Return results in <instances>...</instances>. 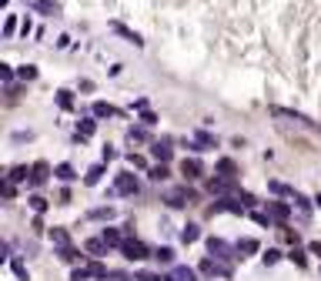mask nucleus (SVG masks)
Instances as JSON below:
<instances>
[{
    "label": "nucleus",
    "instance_id": "nucleus-29",
    "mask_svg": "<svg viewBox=\"0 0 321 281\" xmlns=\"http://www.w3.org/2000/svg\"><path fill=\"white\" fill-rule=\"evenodd\" d=\"M151 258H157L160 265H171V261H174V248H168V244H164V248H157Z\"/></svg>",
    "mask_w": 321,
    "mask_h": 281
},
{
    "label": "nucleus",
    "instance_id": "nucleus-19",
    "mask_svg": "<svg viewBox=\"0 0 321 281\" xmlns=\"http://www.w3.org/2000/svg\"><path fill=\"white\" fill-rule=\"evenodd\" d=\"M234 248H238V255H241V258H248V255H254V251L261 248V244H258L254 238H241L238 244H234Z\"/></svg>",
    "mask_w": 321,
    "mask_h": 281
},
{
    "label": "nucleus",
    "instance_id": "nucleus-5",
    "mask_svg": "<svg viewBox=\"0 0 321 281\" xmlns=\"http://www.w3.org/2000/svg\"><path fill=\"white\" fill-rule=\"evenodd\" d=\"M111 30L117 34V37H124L127 44H134V47H144L141 34H137V30H131V27H127V24H120V20H111Z\"/></svg>",
    "mask_w": 321,
    "mask_h": 281
},
{
    "label": "nucleus",
    "instance_id": "nucleus-21",
    "mask_svg": "<svg viewBox=\"0 0 321 281\" xmlns=\"http://www.w3.org/2000/svg\"><path fill=\"white\" fill-rule=\"evenodd\" d=\"M101 238H104L111 248H120V244H124V234H120L117 228H104V231H101Z\"/></svg>",
    "mask_w": 321,
    "mask_h": 281
},
{
    "label": "nucleus",
    "instance_id": "nucleus-16",
    "mask_svg": "<svg viewBox=\"0 0 321 281\" xmlns=\"http://www.w3.org/2000/svg\"><path fill=\"white\" fill-rule=\"evenodd\" d=\"M54 177H57V181H64V184H71V181H77V171H74L71 164H57Z\"/></svg>",
    "mask_w": 321,
    "mask_h": 281
},
{
    "label": "nucleus",
    "instance_id": "nucleus-50",
    "mask_svg": "<svg viewBox=\"0 0 321 281\" xmlns=\"http://www.w3.org/2000/svg\"><path fill=\"white\" fill-rule=\"evenodd\" d=\"M314 204H318V208H321V191H318V194H314Z\"/></svg>",
    "mask_w": 321,
    "mask_h": 281
},
{
    "label": "nucleus",
    "instance_id": "nucleus-20",
    "mask_svg": "<svg viewBox=\"0 0 321 281\" xmlns=\"http://www.w3.org/2000/svg\"><path fill=\"white\" fill-rule=\"evenodd\" d=\"M208 191L211 194H228V191H231V181H228V177H211V181H208Z\"/></svg>",
    "mask_w": 321,
    "mask_h": 281
},
{
    "label": "nucleus",
    "instance_id": "nucleus-6",
    "mask_svg": "<svg viewBox=\"0 0 321 281\" xmlns=\"http://www.w3.org/2000/svg\"><path fill=\"white\" fill-rule=\"evenodd\" d=\"M120 251H124V258H127V261H144V258H147V248L141 244V241H124V244H120Z\"/></svg>",
    "mask_w": 321,
    "mask_h": 281
},
{
    "label": "nucleus",
    "instance_id": "nucleus-43",
    "mask_svg": "<svg viewBox=\"0 0 321 281\" xmlns=\"http://www.w3.org/2000/svg\"><path fill=\"white\" fill-rule=\"evenodd\" d=\"M127 137H131V141H147V131L144 128H131Z\"/></svg>",
    "mask_w": 321,
    "mask_h": 281
},
{
    "label": "nucleus",
    "instance_id": "nucleus-2",
    "mask_svg": "<svg viewBox=\"0 0 321 281\" xmlns=\"http://www.w3.org/2000/svg\"><path fill=\"white\" fill-rule=\"evenodd\" d=\"M141 191V181H137L131 171H124V174H117L114 177V188H111V194H137Z\"/></svg>",
    "mask_w": 321,
    "mask_h": 281
},
{
    "label": "nucleus",
    "instance_id": "nucleus-34",
    "mask_svg": "<svg viewBox=\"0 0 321 281\" xmlns=\"http://www.w3.org/2000/svg\"><path fill=\"white\" fill-rule=\"evenodd\" d=\"M27 201H30V208L37 211V214H44V211H47V198H44V194H30Z\"/></svg>",
    "mask_w": 321,
    "mask_h": 281
},
{
    "label": "nucleus",
    "instance_id": "nucleus-10",
    "mask_svg": "<svg viewBox=\"0 0 321 281\" xmlns=\"http://www.w3.org/2000/svg\"><path fill=\"white\" fill-rule=\"evenodd\" d=\"M151 158L168 164V161H171V137H160V141H154V144H151Z\"/></svg>",
    "mask_w": 321,
    "mask_h": 281
},
{
    "label": "nucleus",
    "instance_id": "nucleus-22",
    "mask_svg": "<svg viewBox=\"0 0 321 281\" xmlns=\"http://www.w3.org/2000/svg\"><path fill=\"white\" fill-rule=\"evenodd\" d=\"M50 241H54L57 248H67V244H71V234H67L64 228H50Z\"/></svg>",
    "mask_w": 321,
    "mask_h": 281
},
{
    "label": "nucleus",
    "instance_id": "nucleus-27",
    "mask_svg": "<svg viewBox=\"0 0 321 281\" xmlns=\"http://www.w3.org/2000/svg\"><path fill=\"white\" fill-rule=\"evenodd\" d=\"M268 191H271V194H281V198H291V194H295V188L281 184V181H268Z\"/></svg>",
    "mask_w": 321,
    "mask_h": 281
},
{
    "label": "nucleus",
    "instance_id": "nucleus-35",
    "mask_svg": "<svg viewBox=\"0 0 321 281\" xmlns=\"http://www.w3.org/2000/svg\"><path fill=\"white\" fill-rule=\"evenodd\" d=\"M288 261H295L298 268L308 265V258H305V251H301V248H291V251H288Z\"/></svg>",
    "mask_w": 321,
    "mask_h": 281
},
{
    "label": "nucleus",
    "instance_id": "nucleus-26",
    "mask_svg": "<svg viewBox=\"0 0 321 281\" xmlns=\"http://www.w3.org/2000/svg\"><path fill=\"white\" fill-rule=\"evenodd\" d=\"M94 131H97V120H80V124H77V137H80V141H87Z\"/></svg>",
    "mask_w": 321,
    "mask_h": 281
},
{
    "label": "nucleus",
    "instance_id": "nucleus-11",
    "mask_svg": "<svg viewBox=\"0 0 321 281\" xmlns=\"http://www.w3.org/2000/svg\"><path fill=\"white\" fill-rule=\"evenodd\" d=\"M268 214H271L274 221H288L291 217V204L288 201H268Z\"/></svg>",
    "mask_w": 321,
    "mask_h": 281
},
{
    "label": "nucleus",
    "instance_id": "nucleus-36",
    "mask_svg": "<svg viewBox=\"0 0 321 281\" xmlns=\"http://www.w3.org/2000/svg\"><path fill=\"white\" fill-rule=\"evenodd\" d=\"M17 77H20V80H34V77H37V67H34V64L17 67Z\"/></svg>",
    "mask_w": 321,
    "mask_h": 281
},
{
    "label": "nucleus",
    "instance_id": "nucleus-24",
    "mask_svg": "<svg viewBox=\"0 0 321 281\" xmlns=\"http://www.w3.org/2000/svg\"><path fill=\"white\" fill-rule=\"evenodd\" d=\"M57 107H60V111H74V94L71 90H57Z\"/></svg>",
    "mask_w": 321,
    "mask_h": 281
},
{
    "label": "nucleus",
    "instance_id": "nucleus-47",
    "mask_svg": "<svg viewBox=\"0 0 321 281\" xmlns=\"http://www.w3.org/2000/svg\"><path fill=\"white\" fill-rule=\"evenodd\" d=\"M14 141H34V131H17Z\"/></svg>",
    "mask_w": 321,
    "mask_h": 281
},
{
    "label": "nucleus",
    "instance_id": "nucleus-38",
    "mask_svg": "<svg viewBox=\"0 0 321 281\" xmlns=\"http://www.w3.org/2000/svg\"><path fill=\"white\" fill-rule=\"evenodd\" d=\"M14 77H17V71L10 64H0V80H4V84H14Z\"/></svg>",
    "mask_w": 321,
    "mask_h": 281
},
{
    "label": "nucleus",
    "instance_id": "nucleus-41",
    "mask_svg": "<svg viewBox=\"0 0 321 281\" xmlns=\"http://www.w3.org/2000/svg\"><path fill=\"white\" fill-rule=\"evenodd\" d=\"M141 124H144V128H154V124H157V114L154 111H141Z\"/></svg>",
    "mask_w": 321,
    "mask_h": 281
},
{
    "label": "nucleus",
    "instance_id": "nucleus-4",
    "mask_svg": "<svg viewBox=\"0 0 321 281\" xmlns=\"http://www.w3.org/2000/svg\"><path fill=\"white\" fill-rule=\"evenodd\" d=\"M50 174H54V171H50V164H47V161H37V164L30 168V188L47 184V181H50Z\"/></svg>",
    "mask_w": 321,
    "mask_h": 281
},
{
    "label": "nucleus",
    "instance_id": "nucleus-15",
    "mask_svg": "<svg viewBox=\"0 0 321 281\" xmlns=\"http://www.w3.org/2000/svg\"><path fill=\"white\" fill-rule=\"evenodd\" d=\"M90 111H94V117H117V107L114 104H107V101H94V107H90Z\"/></svg>",
    "mask_w": 321,
    "mask_h": 281
},
{
    "label": "nucleus",
    "instance_id": "nucleus-31",
    "mask_svg": "<svg viewBox=\"0 0 321 281\" xmlns=\"http://www.w3.org/2000/svg\"><path fill=\"white\" fill-rule=\"evenodd\" d=\"M60 261H67V265H77V261H80V251L67 244V248H60Z\"/></svg>",
    "mask_w": 321,
    "mask_h": 281
},
{
    "label": "nucleus",
    "instance_id": "nucleus-28",
    "mask_svg": "<svg viewBox=\"0 0 321 281\" xmlns=\"http://www.w3.org/2000/svg\"><path fill=\"white\" fill-rule=\"evenodd\" d=\"M101 177H104V164H94V168L84 174V181H87V184H101Z\"/></svg>",
    "mask_w": 321,
    "mask_h": 281
},
{
    "label": "nucleus",
    "instance_id": "nucleus-49",
    "mask_svg": "<svg viewBox=\"0 0 321 281\" xmlns=\"http://www.w3.org/2000/svg\"><path fill=\"white\" fill-rule=\"evenodd\" d=\"M308 251H311V255H318V258H321V241H311V244H308Z\"/></svg>",
    "mask_w": 321,
    "mask_h": 281
},
{
    "label": "nucleus",
    "instance_id": "nucleus-18",
    "mask_svg": "<svg viewBox=\"0 0 321 281\" xmlns=\"http://www.w3.org/2000/svg\"><path fill=\"white\" fill-rule=\"evenodd\" d=\"M174 281H198V274L201 271H194V268H187V265H174Z\"/></svg>",
    "mask_w": 321,
    "mask_h": 281
},
{
    "label": "nucleus",
    "instance_id": "nucleus-8",
    "mask_svg": "<svg viewBox=\"0 0 321 281\" xmlns=\"http://www.w3.org/2000/svg\"><path fill=\"white\" fill-rule=\"evenodd\" d=\"M191 198L194 194L187 191V188H174V191H168V208H184V204H191Z\"/></svg>",
    "mask_w": 321,
    "mask_h": 281
},
{
    "label": "nucleus",
    "instance_id": "nucleus-48",
    "mask_svg": "<svg viewBox=\"0 0 321 281\" xmlns=\"http://www.w3.org/2000/svg\"><path fill=\"white\" fill-rule=\"evenodd\" d=\"M34 30V24H30V17H24V24H20V34H24V37H27V34H30Z\"/></svg>",
    "mask_w": 321,
    "mask_h": 281
},
{
    "label": "nucleus",
    "instance_id": "nucleus-13",
    "mask_svg": "<svg viewBox=\"0 0 321 281\" xmlns=\"http://www.w3.org/2000/svg\"><path fill=\"white\" fill-rule=\"evenodd\" d=\"M214 168H217V174H221V177H228V181H234V177H238V164H234L231 158H221V161L214 164Z\"/></svg>",
    "mask_w": 321,
    "mask_h": 281
},
{
    "label": "nucleus",
    "instance_id": "nucleus-14",
    "mask_svg": "<svg viewBox=\"0 0 321 281\" xmlns=\"http://www.w3.org/2000/svg\"><path fill=\"white\" fill-rule=\"evenodd\" d=\"M194 141H198V144L204 147V151H211V147H217V137L211 134V131H204V128H198V131H194Z\"/></svg>",
    "mask_w": 321,
    "mask_h": 281
},
{
    "label": "nucleus",
    "instance_id": "nucleus-39",
    "mask_svg": "<svg viewBox=\"0 0 321 281\" xmlns=\"http://www.w3.org/2000/svg\"><path fill=\"white\" fill-rule=\"evenodd\" d=\"M261 261H265V265H278V261H281V251L278 248H268L265 255H261Z\"/></svg>",
    "mask_w": 321,
    "mask_h": 281
},
{
    "label": "nucleus",
    "instance_id": "nucleus-17",
    "mask_svg": "<svg viewBox=\"0 0 321 281\" xmlns=\"http://www.w3.org/2000/svg\"><path fill=\"white\" fill-rule=\"evenodd\" d=\"M291 201H295V208L301 211V217H305V221H308V217H311V201H308V198H305V194H301V191H295V194H291Z\"/></svg>",
    "mask_w": 321,
    "mask_h": 281
},
{
    "label": "nucleus",
    "instance_id": "nucleus-23",
    "mask_svg": "<svg viewBox=\"0 0 321 281\" xmlns=\"http://www.w3.org/2000/svg\"><path fill=\"white\" fill-rule=\"evenodd\" d=\"M7 181H14V184H20V181H30V168H27V164H17V168L10 171Z\"/></svg>",
    "mask_w": 321,
    "mask_h": 281
},
{
    "label": "nucleus",
    "instance_id": "nucleus-46",
    "mask_svg": "<svg viewBox=\"0 0 321 281\" xmlns=\"http://www.w3.org/2000/svg\"><path fill=\"white\" fill-rule=\"evenodd\" d=\"M71 47V37H67V34H60V37H57V50H67Z\"/></svg>",
    "mask_w": 321,
    "mask_h": 281
},
{
    "label": "nucleus",
    "instance_id": "nucleus-44",
    "mask_svg": "<svg viewBox=\"0 0 321 281\" xmlns=\"http://www.w3.org/2000/svg\"><path fill=\"white\" fill-rule=\"evenodd\" d=\"M87 278H90V271H87V268H77V271L71 274V281H87Z\"/></svg>",
    "mask_w": 321,
    "mask_h": 281
},
{
    "label": "nucleus",
    "instance_id": "nucleus-45",
    "mask_svg": "<svg viewBox=\"0 0 321 281\" xmlns=\"http://www.w3.org/2000/svg\"><path fill=\"white\" fill-rule=\"evenodd\" d=\"M127 164L131 168H144V158L141 154H127Z\"/></svg>",
    "mask_w": 321,
    "mask_h": 281
},
{
    "label": "nucleus",
    "instance_id": "nucleus-25",
    "mask_svg": "<svg viewBox=\"0 0 321 281\" xmlns=\"http://www.w3.org/2000/svg\"><path fill=\"white\" fill-rule=\"evenodd\" d=\"M87 217H90V221H111V217H114V208H90Z\"/></svg>",
    "mask_w": 321,
    "mask_h": 281
},
{
    "label": "nucleus",
    "instance_id": "nucleus-3",
    "mask_svg": "<svg viewBox=\"0 0 321 281\" xmlns=\"http://www.w3.org/2000/svg\"><path fill=\"white\" fill-rule=\"evenodd\" d=\"M268 114L271 117H284V120H295V124H305V128H314L311 120L305 117V114H298V111H288V107H278V104H271L268 107Z\"/></svg>",
    "mask_w": 321,
    "mask_h": 281
},
{
    "label": "nucleus",
    "instance_id": "nucleus-32",
    "mask_svg": "<svg viewBox=\"0 0 321 281\" xmlns=\"http://www.w3.org/2000/svg\"><path fill=\"white\" fill-rule=\"evenodd\" d=\"M10 268H14V274H17L20 281H30V271H27V265L20 261V258H14V261H10Z\"/></svg>",
    "mask_w": 321,
    "mask_h": 281
},
{
    "label": "nucleus",
    "instance_id": "nucleus-7",
    "mask_svg": "<svg viewBox=\"0 0 321 281\" xmlns=\"http://www.w3.org/2000/svg\"><path fill=\"white\" fill-rule=\"evenodd\" d=\"M27 7L44 17H60V4H54V0H27Z\"/></svg>",
    "mask_w": 321,
    "mask_h": 281
},
{
    "label": "nucleus",
    "instance_id": "nucleus-40",
    "mask_svg": "<svg viewBox=\"0 0 321 281\" xmlns=\"http://www.w3.org/2000/svg\"><path fill=\"white\" fill-rule=\"evenodd\" d=\"M87 271L94 274V278H107V268L101 265V261H90V265H87Z\"/></svg>",
    "mask_w": 321,
    "mask_h": 281
},
{
    "label": "nucleus",
    "instance_id": "nucleus-37",
    "mask_svg": "<svg viewBox=\"0 0 321 281\" xmlns=\"http://www.w3.org/2000/svg\"><path fill=\"white\" fill-rule=\"evenodd\" d=\"M137 281H174V274L164 278V274H154V271H141V274H137Z\"/></svg>",
    "mask_w": 321,
    "mask_h": 281
},
{
    "label": "nucleus",
    "instance_id": "nucleus-1",
    "mask_svg": "<svg viewBox=\"0 0 321 281\" xmlns=\"http://www.w3.org/2000/svg\"><path fill=\"white\" fill-rule=\"evenodd\" d=\"M208 251L217 258V261H234V258H241V255H238V248H231L224 238H214V234L208 238Z\"/></svg>",
    "mask_w": 321,
    "mask_h": 281
},
{
    "label": "nucleus",
    "instance_id": "nucleus-33",
    "mask_svg": "<svg viewBox=\"0 0 321 281\" xmlns=\"http://www.w3.org/2000/svg\"><path fill=\"white\" fill-rule=\"evenodd\" d=\"M201 238V231H198V225H187L184 231H181V241H184V244H194V241Z\"/></svg>",
    "mask_w": 321,
    "mask_h": 281
},
{
    "label": "nucleus",
    "instance_id": "nucleus-42",
    "mask_svg": "<svg viewBox=\"0 0 321 281\" xmlns=\"http://www.w3.org/2000/svg\"><path fill=\"white\" fill-rule=\"evenodd\" d=\"M14 30H17V17L10 14V17H7V24H4V37H14Z\"/></svg>",
    "mask_w": 321,
    "mask_h": 281
},
{
    "label": "nucleus",
    "instance_id": "nucleus-9",
    "mask_svg": "<svg viewBox=\"0 0 321 281\" xmlns=\"http://www.w3.org/2000/svg\"><path fill=\"white\" fill-rule=\"evenodd\" d=\"M181 174H184L187 181H198V177L204 174V164H201L198 158H184L181 161Z\"/></svg>",
    "mask_w": 321,
    "mask_h": 281
},
{
    "label": "nucleus",
    "instance_id": "nucleus-30",
    "mask_svg": "<svg viewBox=\"0 0 321 281\" xmlns=\"http://www.w3.org/2000/svg\"><path fill=\"white\" fill-rule=\"evenodd\" d=\"M147 177H151V181H168V177H171V171H168V164L160 161L157 168H151V174H147Z\"/></svg>",
    "mask_w": 321,
    "mask_h": 281
},
{
    "label": "nucleus",
    "instance_id": "nucleus-12",
    "mask_svg": "<svg viewBox=\"0 0 321 281\" xmlns=\"http://www.w3.org/2000/svg\"><path fill=\"white\" fill-rule=\"evenodd\" d=\"M107 248H111V244H107L104 238H87V241H84V251H87V255H94V258L107 255Z\"/></svg>",
    "mask_w": 321,
    "mask_h": 281
}]
</instances>
